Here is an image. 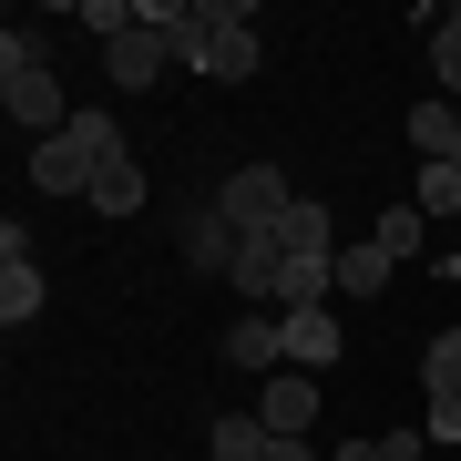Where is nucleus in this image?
<instances>
[{
	"label": "nucleus",
	"mask_w": 461,
	"mask_h": 461,
	"mask_svg": "<svg viewBox=\"0 0 461 461\" xmlns=\"http://www.w3.org/2000/svg\"><path fill=\"white\" fill-rule=\"evenodd\" d=\"M441 277H451V287H461V247H451V257H441Z\"/></svg>",
	"instance_id": "obj_23"
},
{
	"label": "nucleus",
	"mask_w": 461,
	"mask_h": 461,
	"mask_svg": "<svg viewBox=\"0 0 461 461\" xmlns=\"http://www.w3.org/2000/svg\"><path fill=\"white\" fill-rule=\"evenodd\" d=\"M93 175H103V165H93V144H83L72 123L51 133V144H32V185H41V195H83V205H93Z\"/></svg>",
	"instance_id": "obj_3"
},
{
	"label": "nucleus",
	"mask_w": 461,
	"mask_h": 461,
	"mask_svg": "<svg viewBox=\"0 0 461 461\" xmlns=\"http://www.w3.org/2000/svg\"><path fill=\"white\" fill-rule=\"evenodd\" d=\"M287 205H297V185H287L277 165H236L226 185H215V215H226L236 236H267V226H277Z\"/></svg>",
	"instance_id": "obj_1"
},
{
	"label": "nucleus",
	"mask_w": 461,
	"mask_h": 461,
	"mask_svg": "<svg viewBox=\"0 0 461 461\" xmlns=\"http://www.w3.org/2000/svg\"><path fill=\"white\" fill-rule=\"evenodd\" d=\"M144 195H154V185H144V165H133V154L93 175V205H103V215H144Z\"/></svg>",
	"instance_id": "obj_13"
},
{
	"label": "nucleus",
	"mask_w": 461,
	"mask_h": 461,
	"mask_svg": "<svg viewBox=\"0 0 461 461\" xmlns=\"http://www.w3.org/2000/svg\"><path fill=\"white\" fill-rule=\"evenodd\" d=\"M277 359H287V318H277V308H247V318L226 329V369H257V379H267Z\"/></svg>",
	"instance_id": "obj_6"
},
{
	"label": "nucleus",
	"mask_w": 461,
	"mask_h": 461,
	"mask_svg": "<svg viewBox=\"0 0 461 461\" xmlns=\"http://www.w3.org/2000/svg\"><path fill=\"white\" fill-rule=\"evenodd\" d=\"M175 257L195 267V277H226V267H236V226H226L215 205H185V215H175Z\"/></svg>",
	"instance_id": "obj_4"
},
{
	"label": "nucleus",
	"mask_w": 461,
	"mask_h": 461,
	"mask_svg": "<svg viewBox=\"0 0 461 461\" xmlns=\"http://www.w3.org/2000/svg\"><path fill=\"white\" fill-rule=\"evenodd\" d=\"M267 461H329V451H308V441H267Z\"/></svg>",
	"instance_id": "obj_21"
},
{
	"label": "nucleus",
	"mask_w": 461,
	"mask_h": 461,
	"mask_svg": "<svg viewBox=\"0 0 461 461\" xmlns=\"http://www.w3.org/2000/svg\"><path fill=\"white\" fill-rule=\"evenodd\" d=\"M257 420L277 430V441H297V430L318 420V379H308V369H277V379H267V400H257Z\"/></svg>",
	"instance_id": "obj_7"
},
{
	"label": "nucleus",
	"mask_w": 461,
	"mask_h": 461,
	"mask_svg": "<svg viewBox=\"0 0 461 461\" xmlns=\"http://www.w3.org/2000/svg\"><path fill=\"white\" fill-rule=\"evenodd\" d=\"M103 72H113L123 93H154V83H165V41H154L144 21H133L123 41H103Z\"/></svg>",
	"instance_id": "obj_8"
},
{
	"label": "nucleus",
	"mask_w": 461,
	"mask_h": 461,
	"mask_svg": "<svg viewBox=\"0 0 461 461\" xmlns=\"http://www.w3.org/2000/svg\"><path fill=\"white\" fill-rule=\"evenodd\" d=\"M411 205H420V215H461V165H420Z\"/></svg>",
	"instance_id": "obj_18"
},
{
	"label": "nucleus",
	"mask_w": 461,
	"mask_h": 461,
	"mask_svg": "<svg viewBox=\"0 0 461 461\" xmlns=\"http://www.w3.org/2000/svg\"><path fill=\"white\" fill-rule=\"evenodd\" d=\"M420 379H430V400H461V329H441L420 348Z\"/></svg>",
	"instance_id": "obj_16"
},
{
	"label": "nucleus",
	"mask_w": 461,
	"mask_h": 461,
	"mask_svg": "<svg viewBox=\"0 0 461 461\" xmlns=\"http://www.w3.org/2000/svg\"><path fill=\"white\" fill-rule=\"evenodd\" d=\"M267 441H277V430H267L257 411H226V420L205 430V451H215V461H267Z\"/></svg>",
	"instance_id": "obj_11"
},
{
	"label": "nucleus",
	"mask_w": 461,
	"mask_h": 461,
	"mask_svg": "<svg viewBox=\"0 0 461 461\" xmlns=\"http://www.w3.org/2000/svg\"><path fill=\"white\" fill-rule=\"evenodd\" d=\"M287 359L308 369V379L329 369V359H339V308H297V318H287Z\"/></svg>",
	"instance_id": "obj_10"
},
{
	"label": "nucleus",
	"mask_w": 461,
	"mask_h": 461,
	"mask_svg": "<svg viewBox=\"0 0 461 461\" xmlns=\"http://www.w3.org/2000/svg\"><path fill=\"white\" fill-rule=\"evenodd\" d=\"M329 461H390V451H379V441H348V451H329Z\"/></svg>",
	"instance_id": "obj_22"
},
{
	"label": "nucleus",
	"mask_w": 461,
	"mask_h": 461,
	"mask_svg": "<svg viewBox=\"0 0 461 461\" xmlns=\"http://www.w3.org/2000/svg\"><path fill=\"white\" fill-rule=\"evenodd\" d=\"M390 277H400V267L379 257L369 236H359V247H339V287H348V297H379V287H390Z\"/></svg>",
	"instance_id": "obj_15"
},
{
	"label": "nucleus",
	"mask_w": 461,
	"mask_h": 461,
	"mask_svg": "<svg viewBox=\"0 0 461 461\" xmlns=\"http://www.w3.org/2000/svg\"><path fill=\"white\" fill-rule=\"evenodd\" d=\"M411 144H420V165H451V154H461V113H451V103H420Z\"/></svg>",
	"instance_id": "obj_12"
},
{
	"label": "nucleus",
	"mask_w": 461,
	"mask_h": 461,
	"mask_svg": "<svg viewBox=\"0 0 461 461\" xmlns=\"http://www.w3.org/2000/svg\"><path fill=\"white\" fill-rule=\"evenodd\" d=\"M0 318H11V329L41 318V267H32V236L21 226H0Z\"/></svg>",
	"instance_id": "obj_5"
},
{
	"label": "nucleus",
	"mask_w": 461,
	"mask_h": 461,
	"mask_svg": "<svg viewBox=\"0 0 461 461\" xmlns=\"http://www.w3.org/2000/svg\"><path fill=\"white\" fill-rule=\"evenodd\" d=\"M451 165H461V154H451Z\"/></svg>",
	"instance_id": "obj_24"
},
{
	"label": "nucleus",
	"mask_w": 461,
	"mask_h": 461,
	"mask_svg": "<svg viewBox=\"0 0 461 461\" xmlns=\"http://www.w3.org/2000/svg\"><path fill=\"white\" fill-rule=\"evenodd\" d=\"M430 72H441V93H461V11H441V32H430Z\"/></svg>",
	"instance_id": "obj_19"
},
{
	"label": "nucleus",
	"mask_w": 461,
	"mask_h": 461,
	"mask_svg": "<svg viewBox=\"0 0 461 461\" xmlns=\"http://www.w3.org/2000/svg\"><path fill=\"white\" fill-rule=\"evenodd\" d=\"M430 441H461V400H430Z\"/></svg>",
	"instance_id": "obj_20"
},
{
	"label": "nucleus",
	"mask_w": 461,
	"mask_h": 461,
	"mask_svg": "<svg viewBox=\"0 0 461 461\" xmlns=\"http://www.w3.org/2000/svg\"><path fill=\"white\" fill-rule=\"evenodd\" d=\"M277 247H287V257H339V215L318 205V195H297V205L277 215Z\"/></svg>",
	"instance_id": "obj_9"
},
{
	"label": "nucleus",
	"mask_w": 461,
	"mask_h": 461,
	"mask_svg": "<svg viewBox=\"0 0 461 461\" xmlns=\"http://www.w3.org/2000/svg\"><path fill=\"white\" fill-rule=\"evenodd\" d=\"M0 72H51V32L11 21V32H0Z\"/></svg>",
	"instance_id": "obj_17"
},
{
	"label": "nucleus",
	"mask_w": 461,
	"mask_h": 461,
	"mask_svg": "<svg viewBox=\"0 0 461 461\" xmlns=\"http://www.w3.org/2000/svg\"><path fill=\"white\" fill-rule=\"evenodd\" d=\"M0 113H11L21 133H41V144H51V133L72 123V103H62V83H51V72H0Z\"/></svg>",
	"instance_id": "obj_2"
},
{
	"label": "nucleus",
	"mask_w": 461,
	"mask_h": 461,
	"mask_svg": "<svg viewBox=\"0 0 461 461\" xmlns=\"http://www.w3.org/2000/svg\"><path fill=\"white\" fill-rule=\"evenodd\" d=\"M420 236H430V215H420V205H390V215L369 226V247H379V257L400 267V257H420Z\"/></svg>",
	"instance_id": "obj_14"
}]
</instances>
